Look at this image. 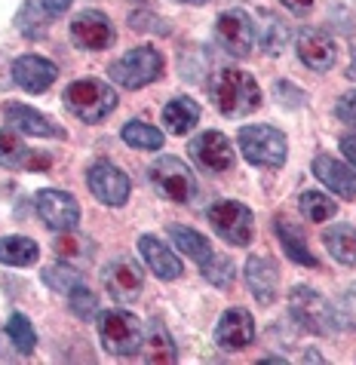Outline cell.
<instances>
[{"instance_id": "obj_11", "label": "cell", "mask_w": 356, "mask_h": 365, "mask_svg": "<svg viewBox=\"0 0 356 365\" xmlns=\"http://www.w3.org/2000/svg\"><path fill=\"white\" fill-rule=\"evenodd\" d=\"M34 206H37V215L59 233H71V230H77V225H80V206H77V200L71 197L68 190H56V187L40 190Z\"/></svg>"}, {"instance_id": "obj_26", "label": "cell", "mask_w": 356, "mask_h": 365, "mask_svg": "<svg viewBox=\"0 0 356 365\" xmlns=\"http://www.w3.org/2000/svg\"><path fill=\"white\" fill-rule=\"evenodd\" d=\"M322 242L329 249V255L338 261V264H356V227L353 225H332L325 227Z\"/></svg>"}, {"instance_id": "obj_36", "label": "cell", "mask_w": 356, "mask_h": 365, "mask_svg": "<svg viewBox=\"0 0 356 365\" xmlns=\"http://www.w3.org/2000/svg\"><path fill=\"white\" fill-rule=\"evenodd\" d=\"M335 114H338L341 123H347V126L356 129V89L338 98V105H335Z\"/></svg>"}, {"instance_id": "obj_16", "label": "cell", "mask_w": 356, "mask_h": 365, "mask_svg": "<svg viewBox=\"0 0 356 365\" xmlns=\"http://www.w3.org/2000/svg\"><path fill=\"white\" fill-rule=\"evenodd\" d=\"M56 77H59V68L44 56L28 53L13 62V80L25 93H46V89L56 83Z\"/></svg>"}, {"instance_id": "obj_40", "label": "cell", "mask_w": 356, "mask_h": 365, "mask_svg": "<svg viewBox=\"0 0 356 365\" xmlns=\"http://www.w3.org/2000/svg\"><path fill=\"white\" fill-rule=\"evenodd\" d=\"M188 4H194V6H203V4H209V0H188Z\"/></svg>"}, {"instance_id": "obj_23", "label": "cell", "mask_w": 356, "mask_h": 365, "mask_svg": "<svg viewBox=\"0 0 356 365\" xmlns=\"http://www.w3.org/2000/svg\"><path fill=\"white\" fill-rule=\"evenodd\" d=\"M197 123H200V105L194 98L178 96L163 108V126H166V133H172V135H188Z\"/></svg>"}, {"instance_id": "obj_21", "label": "cell", "mask_w": 356, "mask_h": 365, "mask_svg": "<svg viewBox=\"0 0 356 365\" xmlns=\"http://www.w3.org/2000/svg\"><path fill=\"white\" fill-rule=\"evenodd\" d=\"M0 166L6 169H31L40 172L49 166L46 154H31V148H25V141L9 129H0Z\"/></svg>"}, {"instance_id": "obj_15", "label": "cell", "mask_w": 356, "mask_h": 365, "mask_svg": "<svg viewBox=\"0 0 356 365\" xmlns=\"http://www.w3.org/2000/svg\"><path fill=\"white\" fill-rule=\"evenodd\" d=\"M255 341V322H252V313H246L243 307L225 310L215 326V344L221 350H243Z\"/></svg>"}, {"instance_id": "obj_10", "label": "cell", "mask_w": 356, "mask_h": 365, "mask_svg": "<svg viewBox=\"0 0 356 365\" xmlns=\"http://www.w3.org/2000/svg\"><path fill=\"white\" fill-rule=\"evenodd\" d=\"M289 310L292 317L298 319V326H304L313 334H325L332 329V310L325 298L320 295L317 289L310 286H295L292 295H289Z\"/></svg>"}, {"instance_id": "obj_22", "label": "cell", "mask_w": 356, "mask_h": 365, "mask_svg": "<svg viewBox=\"0 0 356 365\" xmlns=\"http://www.w3.org/2000/svg\"><path fill=\"white\" fill-rule=\"evenodd\" d=\"M277 279H280V273H277V264H273L270 258L255 255V258L246 261V282H249L255 301L264 304V307L273 304V298H277Z\"/></svg>"}, {"instance_id": "obj_2", "label": "cell", "mask_w": 356, "mask_h": 365, "mask_svg": "<svg viewBox=\"0 0 356 365\" xmlns=\"http://www.w3.org/2000/svg\"><path fill=\"white\" fill-rule=\"evenodd\" d=\"M237 145L243 150V157L249 160L252 166H261V169H280L286 163V154H289V141L280 129L273 126H243L237 133Z\"/></svg>"}, {"instance_id": "obj_32", "label": "cell", "mask_w": 356, "mask_h": 365, "mask_svg": "<svg viewBox=\"0 0 356 365\" xmlns=\"http://www.w3.org/2000/svg\"><path fill=\"white\" fill-rule=\"evenodd\" d=\"M68 301H71V313H74V317H80V319H96L98 317V301L83 282L68 292Z\"/></svg>"}, {"instance_id": "obj_4", "label": "cell", "mask_w": 356, "mask_h": 365, "mask_svg": "<svg viewBox=\"0 0 356 365\" xmlns=\"http://www.w3.org/2000/svg\"><path fill=\"white\" fill-rule=\"evenodd\" d=\"M65 105L83 123H101L117 108V93L101 80H74L65 89Z\"/></svg>"}, {"instance_id": "obj_7", "label": "cell", "mask_w": 356, "mask_h": 365, "mask_svg": "<svg viewBox=\"0 0 356 365\" xmlns=\"http://www.w3.org/2000/svg\"><path fill=\"white\" fill-rule=\"evenodd\" d=\"M209 225L215 227V233L221 240H228L230 246H249L252 240V209L243 206L237 200H221L215 206H209L206 212Z\"/></svg>"}, {"instance_id": "obj_37", "label": "cell", "mask_w": 356, "mask_h": 365, "mask_svg": "<svg viewBox=\"0 0 356 365\" xmlns=\"http://www.w3.org/2000/svg\"><path fill=\"white\" fill-rule=\"evenodd\" d=\"M68 6H71V0H40V9L46 16H62L68 13Z\"/></svg>"}, {"instance_id": "obj_12", "label": "cell", "mask_w": 356, "mask_h": 365, "mask_svg": "<svg viewBox=\"0 0 356 365\" xmlns=\"http://www.w3.org/2000/svg\"><path fill=\"white\" fill-rule=\"evenodd\" d=\"M190 157H194V163L209 172V175H221V172L233 169V145L228 141L225 133H215V129H209V133L197 135L194 141H190Z\"/></svg>"}, {"instance_id": "obj_8", "label": "cell", "mask_w": 356, "mask_h": 365, "mask_svg": "<svg viewBox=\"0 0 356 365\" xmlns=\"http://www.w3.org/2000/svg\"><path fill=\"white\" fill-rule=\"evenodd\" d=\"M215 40L233 58H249L255 46V22L246 9H228L215 22Z\"/></svg>"}, {"instance_id": "obj_33", "label": "cell", "mask_w": 356, "mask_h": 365, "mask_svg": "<svg viewBox=\"0 0 356 365\" xmlns=\"http://www.w3.org/2000/svg\"><path fill=\"white\" fill-rule=\"evenodd\" d=\"M44 282L68 295L71 289H77L80 282H83V277H80V270H71L68 264H53V267H46V270H44Z\"/></svg>"}, {"instance_id": "obj_24", "label": "cell", "mask_w": 356, "mask_h": 365, "mask_svg": "<svg viewBox=\"0 0 356 365\" xmlns=\"http://www.w3.org/2000/svg\"><path fill=\"white\" fill-rule=\"evenodd\" d=\"M273 230H277V240H280V246H283V252L295 261V264H304V267H317L320 261H317V255L310 252V246H307V240L301 237V230L292 225V221H286V218H277L273 221Z\"/></svg>"}, {"instance_id": "obj_25", "label": "cell", "mask_w": 356, "mask_h": 365, "mask_svg": "<svg viewBox=\"0 0 356 365\" xmlns=\"http://www.w3.org/2000/svg\"><path fill=\"white\" fill-rule=\"evenodd\" d=\"M166 233H169V240L178 246V252H185L188 258H194L200 267H206L209 261L215 258V252H212L209 240L203 237V233L190 230V227H181V225H169V227H166Z\"/></svg>"}, {"instance_id": "obj_28", "label": "cell", "mask_w": 356, "mask_h": 365, "mask_svg": "<svg viewBox=\"0 0 356 365\" xmlns=\"http://www.w3.org/2000/svg\"><path fill=\"white\" fill-rule=\"evenodd\" d=\"M141 350H145V362H176L178 359L176 344H172L169 331L160 322H151L148 326V338L141 341Z\"/></svg>"}, {"instance_id": "obj_6", "label": "cell", "mask_w": 356, "mask_h": 365, "mask_svg": "<svg viewBox=\"0 0 356 365\" xmlns=\"http://www.w3.org/2000/svg\"><path fill=\"white\" fill-rule=\"evenodd\" d=\"M151 185L166 200L172 202H190V197H197V178L178 157H160L154 160V166L148 169Z\"/></svg>"}, {"instance_id": "obj_18", "label": "cell", "mask_w": 356, "mask_h": 365, "mask_svg": "<svg viewBox=\"0 0 356 365\" xmlns=\"http://www.w3.org/2000/svg\"><path fill=\"white\" fill-rule=\"evenodd\" d=\"M298 58L310 71H317V74H325L335 58H338V49H335V40L320 31V28H304L298 34Z\"/></svg>"}, {"instance_id": "obj_35", "label": "cell", "mask_w": 356, "mask_h": 365, "mask_svg": "<svg viewBox=\"0 0 356 365\" xmlns=\"http://www.w3.org/2000/svg\"><path fill=\"white\" fill-rule=\"evenodd\" d=\"M286 37H289L286 22H280V19H270L268 37H264V49H268V53H280L283 43H286Z\"/></svg>"}, {"instance_id": "obj_39", "label": "cell", "mask_w": 356, "mask_h": 365, "mask_svg": "<svg viewBox=\"0 0 356 365\" xmlns=\"http://www.w3.org/2000/svg\"><path fill=\"white\" fill-rule=\"evenodd\" d=\"M283 6L292 9V13H310V6H313V0H283Z\"/></svg>"}, {"instance_id": "obj_5", "label": "cell", "mask_w": 356, "mask_h": 365, "mask_svg": "<svg viewBox=\"0 0 356 365\" xmlns=\"http://www.w3.org/2000/svg\"><path fill=\"white\" fill-rule=\"evenodd\" d=\"M111 80L123 89H141L163 74V56L154 46H138L129 49L126 56H120L114 65L108 68Z\"/></svg>"}, {"instance_id": "obj_3", "label": "cell", "mask_w": 356, "mask_h": 365, "mask_svg": "<svg viewBox=\"0 0 356 365\" xmlns=\"http://www.w3.org/2000/svg\"><path fill=\"white\" fill-rule=\"evenodd\" d=\"M96 319H98V338L111 356L129 359L141 350L145 329H141L138 317H132L129 310H105Z\"/></svg>"}, {"instance_id": "obj_17", "label": "cell", "mask_w": 356, "mask_h": 365, "mask_svg": "<svg viewBox=\"0 0 356 365\" xmlns=\"http://www.w3.org/2000/svg\"><path fill=\"white\" fill-rule=\"evenodd\" d=\"M4 117L13 129H19V133H25L31 138H65L62 126H56L46 114H40V110L28 108V105H19V101L4 105Z\"/></svg>"}, {"instance_id": "obj_1", "label": "cell", "mask_w": 356, "mask_h": 365, "mask_svg": "<svg viewBox=\"0 0 356 365\" xmlns=\"http://www.w3.org/2000/svg\"><path fill=\"white\" fill-rule=\"evenodd\" d=\"M209 96L221 114L233 120L249 117L261 105V86L240 68H218L209 80Z\"/></svg>"}, {"instance_id": "obj_30", "label": "cell", "mask_w": 356, "mask_h": 365, "mask_svg": "<svg viewBox=\"0 0 356 365\" xmlns=\"http://www.w3.org/2000/svg\"><path fill=\"white\" fill-rule=\"evenodd\" d=\"M298 206H301V215L307 218V221H329L335 212H338V202H335L332 197H325L320 194V190H304L301 200H298Z\"/></svg>"}, {"instance_id": "obj_34", "label": "cell", "mask_w": 356, "mask_h": 365, "mask_svg": "<svg viewBox=\"0 0 356 365\" xmlns=\"http://www.w3.org/2000/svg\"><path fill=\"white\" fill-rule=\"evenodd\" d=\"M203 273H206V279L212 282V286H218V289H225L233 282V264L228 258H212L206 267H203Z\"/></svg>"}, {"instance_id": "obj_9", "label": "cell", "mask_w": 356, "mask_h": 365, "mask_svg": "<svg viewBox=\"0 0 356 365\" xmlns=\"http://www.w3.org/2000/svg\"><path fill=\"white\" fill-rule=\"evenodd\" d=\"M86 185L93 190V197L98 202H105V206H123L129 200V175L120 166L108 163V160H98V163L89 166L86 172Z\"/></svg>"}, {"instance_id": "obj_29", "label": "cell", "mask_w": 356, "mask_h": 365, "mask_svg": "<svg viewBox=\"0 0 356 365\" xmlns=\"http://www.w3.org/2000/svg\"><path fill=\"white\" fill-rule=\"evenodd\" d=\"M123 141L129 148H136V150H157L163 148V133L154 126H148V123H141V120H132V123L123 126Z\"/></svg>"}, {"instance_id": "obj_31", "label": "cell", "mask_w": 356, "mask_h": 365, "mask_svg": "<svg viewBox=\"0 0 356 365\" xmlns=\"http://www.w3.org/2000/svg\"><path fill=\"white\" fill-rule=\"evenodd\" d=\"M6 334H9V341L16 344V350H22V353H31L37 347V331L25 313H13V317L6 319Z\"/></svg>"}, {"instance_id": "obj_13", "label": "cell", "mask_w": 356, "mask_h": 365, "mask_svg": "<svg viewBox=\"0 0 356 365\" xmlns=\"http://www.w3.org/2000/svg\"><path fill=\"white\" fill-rule=\"evenodd\" d=\"M101 282H105L111 298L126 304V301H136L141 295V289H145V273H141V267L132 258H117L105 267Z\"/></svg>"}, {"instance_id": "obj_14", "label": "cell", "mask_w": 356, "mask_h": 365, "mask_svg": "<svg viewBox=\"0 0 356 365\" xmlns=\"http://www.w3.org/2000/svg\"><path fill=\"white\" fill-rule=\"evenodd\" d=\"M71 40L80 46V49H108L111 40H114V28H111L108 16L98 13V9H83L80 16H74L71 22Z\"/></svg>"}, {"instance_id": "obj_20", "label": "cell", "mask_w": 356, "mask_h": 365, "mask_svg": "<svg viewBox=\"0 0 356 365\" xmlns=\"http://www.w3.org/2000/svg\"><path fill=\"white\" fill-rule=\"evenodd\" d=\"M313 175L332 194H338L344 200H356V172H350V166H344L341 160H335L329 154H317L313 157Z\"/></svg>"}, {"instance_id": "obj_38", "label": "cell", "mask_w": 356, "mask_h": 365, "mask_svg": "<svg viewBox=\"0 0 356 365\" xmlns=\"http://www.w3.org/2000/svg\"><path fill=\"white\" fill-rule=\"evenodd\" d=\"M341 150H344V157L350 160V166L356 169V135H344L341 138Z\"/></svg>"}, {"instance_id": "obj_19", "label": "cell", "mask_w": 356, "mask_h": 365, "mask_svg": "<svg viewBox=\"0 0 356 365\" xmlns=\"http://www.w3.org/2000/svg\"><path fill=\"white\" fill-rule=\"evenodd\" d=\"M138 252H141V258H145V264L154 270V277L157 279H166V282H172V279H178L181 277V261H178V255L172 252L166 242H160L154 233H145V237L138 240Z\"/></svg>"}, {"instance_id": "obj_27", "label": "cell", "mask_w": 356, "mask_h": 365, "mask_svg": "<svg viewBox=\"0 0 356 365\" xmlns=\"http://www.w3.org/2000/svg\"><path fill=\"white\" fill-rule=\"evenodd\" d=\"M40 258V246L28 237H0V264L28 267Z\"/></svg>"}]
</instances>
